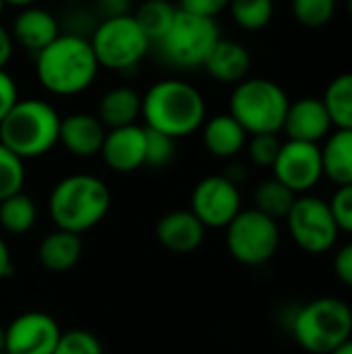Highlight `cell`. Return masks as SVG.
I'll return each mask as SVG.
<instances>
[{"instance_id": "cell-1", "label": "cell", "mask_w": 352, "mask_h": 354, "mask_svg": "<svg viewBox=\"0 0 352 354\" xmlns=\"http://www.w3.org/2000/svg\"><path fill=\"white\" fill-rule=\"evenodd\" d=\"M98 73L100 64L87 35L64 31L35 54V77L39 85L58 97H73L87 91Z\"/></svg>"}, {"instance_id": "cell-2", "label": "cell", "mask_w": 352, "mask_h": 354, "mask_svg": "<svg viewBox=\"0 0 352 354\" xmlns=\"http://www.w3.org/2000/svg\"><path fill=\"white\" fill-rule=\"evenodd\" d=\"M145 127L176 139L197 133L207 120L203 93L183 79H162L141 95Z\"/></svg>"}, {"instance_id": "cell-3", "label": "cell", "mask_w": 352, "mask_h": 354, "mask_svg": "<svg viewBox=\"0 0 352 354\" xmlns=\"http://www.w3.org/2000/svg\"><path fill=\"white\" fill-rule=\"evenodd\" d=\"M110 203L112 195L102 178L93 174H71L54 185L48 212L56 228L83 234L106 218Z\"/></svg>"}, {"instance_id": "cell-4", "label": "cell", "mask_w": 352, "mask_h": 354, "mask_svg": "<svg viewBox=\"0 0 352 354\" xmlns=\"http://www.w3.org/2000/svg\"><path fill=\"white\" fill-rule=\"evenodd\" d=\"M60 120L58 110L50 102L19 97L0 122V143L23 162L41 158L58 145Z\"/></svg>"}, {"instance_id": "cell-5", "label": "cell", "mask_w": 352, "mask_h": 354, "mask_svg": "<svg viewBox=\"0 0 352 354\" xmlns=\"http://www.w3.org/2000/svg\"><path fill=\"white\" fill-rule=\"evenodd\" d=\"M288 328L303 351L330 354L352 338V309L338 297H319L295 309Z\"/></svg>"}, {"instance_id": "cell-6", "label": "cell", "mask_w": 352, "mask_h": 354, "mask_svg": "<svg viewBox=\"0 0 352 354\" xmlns=\"http://www.w3.org/2000/svg\"><path fill=\"white\" fill-rule=\"evenodd\" d=\"M288 106V93L276 81L247 77L232 89L228 114L247 131V135H278L284 127Z\"/></svg>"}, {"instance_id": "cell-7", "label": "cell", "mask_w": 352, "mask_h": 354, "mask_svg": "<svg viewBox=\"0 0 352 354\" xmlns=\"http://www.w3.org/2000/svg\"><path fill=\"white\" fill-rule=\"evenodd\" d=\"M100 68L127 73L141 64L149 54L151 41L133 15L98 21L89 35Z\"/></svg>"}, {"instance_id": "cell-8", "label": "cell", "mask_w": 352, "mask_h": 354, "mask_svg": "<svg viewBox=\"0 0 352 354\" xmlns=\"http://www.w3.org/2000/svg\"><path fill=\"white\" fill-rule=\"evenodd\" d=\"M220 37L216 19L197 17L178 8L172 27L156 46L170 66L178 71H195L203 66Z\"/></svg>"}, {"instance_id": "cell-9", "label": "cell", "mask_w": 352, "mask_h": 354, "mask_svg": "<svg viewBox=\"0 0 352 354\" xmlns=\"http://www.w3.org/2000/svg\"><path fill=\"white\" fill-rule=\"evenodd\" d=\"M280 247V226L270 216L251 209H241L226 226V249L243 266L268 263Z\"/></svg>"}, {"instance_id": "cell-10", "label": "cell", "mask_w": 352, "mask_h": 354, "mask_svg": "<svg viewBox=\"0 0 352 354\" xmlns=\"http://www.w3.org/2000/svg\"><path fill=\"white\" fill-rule=\"evenodd\" d=\"M284 220L297 247L309 255H324L338 243L340 230L330 203L317 195L297 197Z\"/></svg>"}, {"instance_id": "cell-11", "label": "cell", "mask_w": 352, "mask_h": 354, "mask_svg": "<svg viewBox=\"0 0 352 354\" xmlns=\"http://www.w3.org/2000/svg\"><path fill=\"white\" fill-rule=\"evenodd\" d=\"M243 209L239 185L226 174L201 178L191 193V212L205 228H226Z\"/></svg>"}, {"instance_id": "cell-12", "label": "cell", "mask_w": 352, "mask_h": 354, "mask_svg": "<svg viewBox=\"0 0 352 354\" xmlns=\"http://www.w3.org/2000/svg\"><path fill=\"white\" fill-rule=\"evenodd\" d=\"M274 178L288 187L295 195H307L324 178V158L319 143L284 141L272 166Z\"/></svg>"}, {"instance_id": "cell-13", "label": "cell", "mask_w": 352, "mask_h": 354, "mask_svg": "<svg viewBox=\"0 0 352 354\" xmlns=\"http://www.w3.org/2000/svg\"><path fill=\"white\" fill-rule=\"evenodd\" d=\"M60 334L52 315L27 311L4 328V351L8 354H54Z\"/></svg>"}, {"instance_id": "cell-14", "label": "cell", "mask_w": 352, "mask_h": 354, "mask_svg": "<svg viewBox=\"0 0 352 354\" xmlns=\"http://www.w3.org/2000/svg\"><path fill=\"white\" fill-rule=\"evenodd\" d=\"M145 147L147 129L141 124H129L120 129H110L100 153L110 170L127 174L145 166Z\"/></svg>"}, {"instance_id": "cell-15", "label": "cell", "mask_w": 352, "mask_h": 354, "mask_svg": "<svg viewBox=\"0 0 352 354\" xmlns=\"http://www.w3.org/2000/svg\"><path fill=\"white\" fill-rule=\"evenodd\" d=\"M332 127L334 124L330 120L324 100L305 95V97L290 102L282 131L293 141L319 143L332 133Z\"/></svg>"}, {"instance_id": "cell-16", "label": "cell", "mask_w": 352, "mask_h": 354, "mask_svg": "<svg viewBox=\"0 0 352 354\" xmlns=\"http://www.w3.org/2000/svg\"><path fill=\"white\" fill-rule=\"evenodd\" d=\"M62 33V27L58 19L48 10L37 4L21 8V12L12 21L10 35L15 44H19L23 50L37 54L46 46H50L58 35Z\"/></svg>"}, {"instance_id": "cell-17", "label": "cell", "mask_w": 352, "mask_h": 354, "mask_svg": "<svg viewBox=\"0 0 352 354\" xmlns=\"http://www.w3.org/2000/svg\"><path fill=\"white\" fill-rule=\"evenodd\" d=\"M106 133L108 129L95 114L75 112L60 120L58 143H62V147L77 158H91L102 151Z\"/></svg>"}, {"instance_id": "cell-18", "label": "cell", "mask_w": 352, "mask_h": 354, "mask_svg": "<svg viewBox=\"0 0 352 354\" xmlns=\"http://www.w3.org/2000/svg\"><path fill=\"white\" fill-rule=\"evenodd\" d=\"M156 236L164 249L187 255L201 247L205 239V226L195 218L191 209H174L160 218Z\"/></svg>"}, {"instance_id": "cell-19", "label": "cell", "mask_w": 352, "mask_h": 354, "mask_svg": "<svg viewBox=\"0 0 352 354\" xmlns=\"http://www.w3.org/2000/svg\"><path fill=\"white\" fill-rule=\"evenodd\" d=\"M207 75L224 85H237L249 77L251 71V54L245 44L237 39L220 37L212 48L210 56L203 62Z\"/></svg>"}, {"instance_id": "cell-20", "label": "cell", "mask_w": 352, "mask_h": 354, "mask_svg": "<svg viewBox=\"0 0 352 354\" xmlns=\"http://www.w3.org/2000/svg\"><path fill=\"white\" fill-rule=\"evenodd\" d=\"M201 135L205 149L220 160H230L239 156L249 141L247 131L230 114H216L207 118L201 127Z\"/></svg>"}, {"instance_id": "cell-21", "label": "cell", "mask_w": 352, "mask_h": 354, "mask_svg": "<svg viewBox=\"0 0 352 354\" xmlns=\"http://www.w3.org/2000/svg\"><path fill=\"white\" fill-rule=\"evenodd\" d=\"M95 116L108 131L137 124V120L141 118V93L127 85L112 87L98 102Z\"/></svg>"}, {"instance_id": "cell-22", "label": "cell", "mask_w": 352, "mask_h": 354, "mask_svg": "<svg viewBox=\"0 0 352 354\" xmlns=\"http://www.w3.org/2000/svg\"><path fill=\"white\" fill-rule=\"evenodd\" d=\"M81 253H83L81 234L66 232L60 228L46 234L37 249L39 263L48 272H54V274H62V272H68L71 268H75L77 261L81 259Z\"/></svg>"}, {"instance_id": "cell-23", "label": "cell", "mask_w": 352, "mask_h": 354, "mask_svg": "<svg viewBox=\"0 0 352 354\" xmlns=\"http://www.w3.org/2000/svg\"><path fill=\"white\" fill-rule=\"evenodd\" d=\"M324 176L334 185H352V129H336L322 147Z\"/></svg>"}, {"instance_id": "cell-24", "label": "cell", "mask_w": 352, "mask_h": 354, "mask_svg": "<svg viewBox=\"0 0 352 354\" xmlns=\"http://www.w3.org/2000/svg\"><path fill=\"white\" fill-rule=\"evenodd\" d=\"M176 12H178V6L172 0H145L139 4L133 17L143 29V33L149 37V41L158 44L172 27Z\"/></svg>"}, {"instance_id": "cell-25", "label": "cell", "mask_w": 352, "mask_h": 354, "mask_svg": "<svg viewBox=\"0 0 352 354\" xmlns=\"http://www.w3.org/2000/svg\"><path fill=\"white\" fill-rule=\"evenodd\" d=\"M322 100L336 129H352V71L336 75Z\"/></svg>"}, {"instance_id": "cell-26", "label": "cell", "mask_w": 352, "mask_h": 354, "mask_svg": "<svg viewBox=\"0 0 352 354\" xmlns=\"http://www.w3.org/2000/svg\"><path fill=\"white\" fill-rule=\"evenodd\" d=\"M299 195H295L288 187H284L280 180L276 178H268L263 183H259L255 187V193H253V203H255V209L270 216L272 220H282L288 216L295 199Z\"/></svg>"}, {"instance_id": "cell-27", "label": "cell", "mask_w": 352, "mask_h": 354, "mask_svg": "<svg viewBox=\"0 0 352 354\" xmlns=\"http://www.w3.org/2000/svg\"><path fill=\"white\" fill-rule=\"evenodd\" d=\"M37 220V207L29 195L15 193L0 201V226L8 234H25Z\"/></svg>"}, {"instance_id": "cell-28", "label": "cell", "mask_w": 352, "mask_h": 354, "mask_svg": "<svg viewBox=\"0 0 352 354\" xmlns=\"http://www.w3.org/2000/svg\"><path fill=\"white\" fill-rule=\"evenodd\" d=\"M232 21L245 31H261L274 19V0H230Z\"/></svg>"}, {"instance_id": "cell-29", "label": "cell", "mask_w": 352, "mask_h": 354, "mask_svg": "<svg viewBox=\"0 0 352 354\" xmlns=\"http://www.w3.org/2000/svg\"><path fill=\"white\" fill-rule=\"evenodd\" d=\"M293 17L307 29L326 27L336 15V0H290Z\"/></svg>"}, {"instance_id": "cell-30", "label": "cell", "mask_w": 352, "mask_h": 354, "mask_svg": "<svg viewBox=\"0 0 352 354\" xmlns=\"http://www.w3.org/2000/svg\"><path fill=\"white\" fill-rule=\"evenodd\" d=\"M25 185V162L0 143V201L21 193Z\"/></svg>"}, {"instance_id": "cell-31", "label": "cell", "mask_w": 352, "mask_h": 354, "mask_svg": "<svg viewBox=\"0 0 352 354\" xmlns=\"http://www.w3.org/2000/svg\"><path fill=\"white\" fill-rule=\"evenodd\" d=\"M54 354H104V346L87 330H68L60 334Z\"/></svg>"}, {"instance_id": "cell-32", "label": "cell", "mask_w": 352, "mask_h": 354, "mask_svg": "<svg viewBox=\"0 0 352 354\" xmlns=\"http://www.w3.org/2000/svg\"><path fill=\"white\" fill-rule=\"evenodd\" d=\"M174 153H176V141L172 137L147 129L145 166H149V168H164V166H168L172 162Z\"/></svg>"}, {"instance_id": "cell-33", "label": "cell", "mask_w": 352, "mask_h": 354, "mask_svg": "<svg viewBox=\"0 0 352 354\" xmlns=\"http://www.w3.org/2000/svg\"><path fill=\"white\" fill-rule=\"evenodd\" d=\"M280 147L282 141L278 139V135H251V139L247 141L249 160L259 168H272Z\"/></svg>"}, {"instance_id": "cell-34", "label": "cell", "mask_w": 352, "mask_h": 354, "mask_svg": "<svg viewBox=\"0 0 352 354\" xmlns=\"http://www.w3.org/2000/svg\"><path fill=\"white\" fill-rule=\"evenodd\" d=\"M328 203H330L332 216L338 224V230L352 234V185L338 187V191L332 195V199Z\"/></svg>"}, {"instance_id": "cell-35", "label": "cell", "mask_w": 352, "mask_h": 354, "mask_svg": "<svg viewBox=\"0 0 352 354\" xmlns=\"http://www.w3.org/2000/svg\"><path fill=\"white\" fill-rule=\"evenodd\" d=\"M230 0H178V8L197 17L216 19L220 12L228 8Z\"/></svg>"}, {"instance_id": "cell-36", "label": "cell", "mask_w": 352, "mask_h": 354, "mask_svg": "<svg viewBox=\"0 0 352 354\" xmlns=\"http://www.w3.org/2000/svg\"><path fill=\"white\" fill-rule=\"evenodd\" d=\"M91 2H93V15H98L100 21L133 15V0H91Z\"/></svg>"}, {"instance_id": "cell-37", "label": "cell", "mask_w": 352, "mask_h": 354, "mask_svg": "<svg viewBox=\"0 0 352 354\" xmlns=\"http://www.w3.org/2000/svg\"><path fill=\"white\" fill-rule=\"evenodd\" d=\"M17 102H19V87L15 79L6 73V68H0V122Z\"/></svg>"}, {"instance_id": "cell-38", "label": "cell", "mask_w": 352, "mask_h": 354, "mask_svg": "<svg viewBox=\"0 0 352 354\" xmlns=\"http://www.w3.org/2000/svg\"><path fill=\"white\" fill-rule=\"evenodd\" d=\"M334 274L344 286L352 288V243L342 245L336 251V255H334Z\"/></svg>"}, {"instance_id": "cell-39", "label": "cell", "mask_w": 352, "mask_h": 354, "mask_svg": "<svg viewBox=\"0 0 352 354\" xmlns=\"http://www.w3.org/2000/svg\"><path fill=\"white\" fill-rule=\"evenodd\" d=\"M12 52H15V39L10 31L0 23V68H6V64L12 58Z\"/></svg>"}, {"instance_id": "cell-40", "label": "cell", "mask_w": 352, "mask_h": 354, "mask_svg": "<svg viewBox=\"0 0 352 354\" xmlns=\"http://www.w3.org/2000/svg\"><path fill=\"white\" fill-rule=\"evenodd\" d=\"M12 274V257H10V249L4 243V239L0 236V280L8 278Z\"/></svg>"}, {"instance_id": "cell-41", "label": "cell", "mask_w": 352, "mask_h": 354, "mask_svg": "<svg viewBox=\"0 0 352 354\" xmlns=\"http://www.w3.org/2000/svg\"><path fill=\"white\" fill-rule=\"evenodd\" d=\"M232 183H241L243 178H245V166H241V164H234V166H230V170H228V174H226Z\"/></svg>"}, {"instance_id": "cell-42", "label": "cell", "mask_w": 352, "mask_h": 354, "mask_svg": "<svg viewBox=\"0 0 352 354\" xmlns=\"http://www.w3.org/2000/svg\"><path fill=\"white\" fill-rule=\"evenodd\" d=\"M37 0H4V4H10V6H17V8H27V6H33Z\"/></svg>"}, {"instance_id": "cell-43", "label": "cell", "mask_w": 352, "mask_h": 354, "mask_svg": "<svg viewBox=\"0 0 352 354\" xmlns=\"http://www.w3.org/2000/svg\"><path fill=\"white\" fill-rule=\"evenodd\" d=\"M330 354H352V338L351 340H346L342 346H338L334 353H330Z\"/></svg>"}, {"instance_id": "cell-44", "label": "cell", "mask_w": 352, "mask_h": 354, "mask_svg": "<svg viewBox=\"0 0 352 354\" xmlns=\"http://www.w3.org/2000/svg\"><path fill=\"white\" fill-rule=\"evenodd\" d=\"M4 351V328L0 326V353Z\"/></svg>"}, {"instance_id": "cell-45", "label": "cell", "mask_w": 352, "mask_h": 354, "mask_svg": "<svg viewBox=\"0 0 352 354\" xmlns=\"http://www.w3.org/2000/svg\"><path fill=\"white\" fill-rule=\"evenodd\" d=\"M64 2H68V4H73V6H77V4H85V2H91V0H64Z\"/></svg>"}, {"instance_id": "cell-46", "label": "cell", "mask_w": 352, "mask_h": 354, "mask_svg": "<svg viewBox=\"0 0 352 354\" xmlns=\"http://www.w3.org/2000/svg\"><path fill=\"white\" fill-rule=\"evenodd\" d=\"M346 10H349V15L352 17V0H346Z\"/></svg>"}, {"instance_id": "cell-47", "label": "cell", "mask_w": 352, "mask_h": 354, "mask_svg": "<svg viewBox=\"0 0 352 354\" xmlns=\"http://www.w3.org/2000/svg\"><path fill=\"white\" fill-rule=\"evenodd\" d=\"M4 6H6V4H4V0H0V15H2V10H4Z\"/></svg>"}, {"instance_id": "cell-48", "label": "cell", "mask_w": 352, "mask_h": 354, "mask_svg": "<svg viewBox=\"0 0 352 354\" xmlns=\"http://www.w3.org/2000/svg\"><path fill=\"white\" fill-rule=\"evenodd\" d=\"M0 354H8V353H6V351H2V353H0Z\"/></svg>"}]
</instances>
